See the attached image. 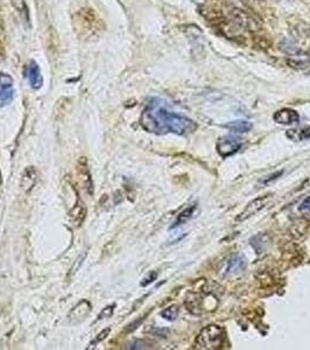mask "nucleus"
I'll return each mask as SVG.
<instances>
[{"instance_id": "obj_10", "label": "nucleus", "mask_w": 310, "mask_h": 350, "mask_svg": "<svg viewBox=\"0 0 310 350\" xmlns=\"http://www.w3.org/2000/svg\"><path fill=\"white\" fill-rule=\"evenodd\" d=\"M27 77H28L29 85H31L33 89L37 90V89L42 87L43 77L42 75H41L40 67L35 61H31V63H29L27 68Z\"/></svg>"}, {"instance_id": "obj_13", "label": "nucleus", "mask_w": 310, "mask_h": 350, "mask_svg": "<svg viewBox=\"0 0 310 350\" xmlns=\"http://www.w3.org/2000/svg\"><path fill=\"white\" fill-rule=\"evenodd\" d=\"M246 263L245 259L240 256H233L231 257L229 263H227V269L226 273L227 274H237L239 272H241L242 270L245 269Z\"/></svg>"}, {"instance_id": "obj_28", "label": "nucleus", "mask_w": 310, "mask_h": 350, "mask_svg": "<svg viewBox=\"0 0 310 350\" xmlns=\"http://www.w3.org/2000/svg\"><path fill=\"white\" fill-rule=\"evenodd\" d=\"M155 278H156V273H155V272H153V273H151V275H149V277H147V278H145V279H144V281L141 282V285H143V286H146V285H148V284H151V282H152L153 280H154Z\"/></svg>"}, {"instance_id": "obj_20", "label": "nucleus", "mask_w": 310, "mask_h": 350, "mask_svg": "<svg viewBox=\"0 0 310 350\" xmlns=\"http://www.w3.org/2000/svg\"><path fill=\"white\" fill-rule=\"evenodd\" d=\"M114 307H115V305H110V306H106L105 308H103L102 312H100L98 314V318H97V320H104V319L111 318L112 314H113V312H114Z\"/></svg>"}, {"instance_id": "obj_29", "label": "nucleus", "mask_w": 310, "mask_h": 350, "mask_svg": "<svg viewBox=\"0 0 310 350\" xmlns=\"http://www.w3.org/2000/svg\"><path fill=\"white\" fill-rule=\"evenodd\" d=\"M258 2H260V0H258Z\"/></svg>"}, {"instance_id": "obj_27", "label": "nucleus", "mask_w": 310, "mask_h": 350, "mask_svg": "<svg viewBox=\"0 0 310 350\" xmlns=\"http://www.w3.org/2000/svg\"><path fill=\"white\" fill-rule=\"evenodd\" d=\"M282 174H283V170H279V172H276L275 174L271 175V177H268V179H266V180H265V184H270L271 181L276 180V179H278L279 177H281Z\"/></svg>"}, {"instance_id": "obj_5", "label": "nucleus", "mask_w": 310, "mask_h": 350, "mask_svg": "<svg viewBox=\"0 0 310 350\" xmlns=\"http://www.w3.org/2000/svg\"><path fill=\"white\" fill-rule=\"evenodd\" d=\"M241 147V140L236 137H223L217 143V152L222 158H227L238 152Z\"/></svg>"}, {"instance_id": "obj_11", "label": "nucleus", "mask_w": 310, "mask_h": 350, "mask_svg": "<svg viewBox=\"0 0 310 350\" xmlns=\"http://www.w3.org/2000/svg\"><path fill=\"white\" fill-rule=\"evenodd\" d=\"M273 118L278 124H282V125L295 124V123L300 121V116H298V113L292 109H282V110L276 111Z\"/></svg>"}, {"instance_id": "obj_6", "label": "nucleus", "mask_w": 310, "mask_h": 350, "mask_svg": "<svg viewBox=\"0 0 310 350\" xmlns=\"http://www.w3.org/2000/svg\"><path fill=\"white\" fill-rule=\"evenodd\" d=\"M77 174L78 178H80L81 184L83 186V189L88 193L89 195L93 194V182H92V177L90 173V169H89L88 161L84 156H82L78 160L77 163Z\"/></svg>"}, {"instance_id": "obj_2", "label": "nucleus", "mask_w": 310, "mask_h": 350, "mask_svg": "<svg viewBox=\"0 0 310 350\" xmlns=\"http://www.w3.org/2000/svg\"><path fill=\"white\" fill-rule=\"evenodd\" d=\"M226 342V330L218 325H209L202 329L195 340L196 349H222Z\"/></svg>"}, {"instance_id": "obj_16", "label": "nucleus", "mask_w": 310, "mask_h": 350, "mask_svg": "<svg viewBox=\"0 0 310 350\" xmlns=\"http://www.w3.org/2000/svg\"><path fill=\"white\" fill-rule=\"evenodd\" d=\"M195 209H196V206H195V204H194V206H190L189 208H187V209L183 210L182 213L177 216L176 221L174 222V224L171 225V229L176 228V226H180V225L184 224V223L188 222L189 219L193 217L194 211H195Z\"/></svg>"}, {"instance_id": "obj_18", "label": "nucleus", "mask_w": 310, "mask_h": 350, "mask_svg": "<svg viewBox=\"0 0 310 350\" xmlns=\"http://www.w3.org/2000/svg\"><path fill=\"white\" fill-rule=\"evenodd\" d=\"M266 236L265 235H258V236L253 237L251 240V245L253 249L257 251V253H263L267 248L266 243Z\"/></svg>"}, {"instance_id": "obj_14", "label": "nucleus", "mask_w": 310, "mask_h": 350, "mask_svg": "<svg viewBox=\"0 0 310 350\" xmlns=\"http://www.w3.org/2000/svg\"><path fill=\"white\" fill-rule=\"evenodd\" d=\"M12 4L21 20L25 22V25L29 26V11L25 0H12Z\"/></svg>"}, {"instance_id": "obj_3", "label": "nucleus", "mask_w": 310, "mask_h": 350, "mask_svg": "<svg viewBox=\"0 0 310 350\" xmlns=\"http://www.w3.org/2000/svg\"><path fill=\"white\" fill-rule=\"evenodd\" d=\"M75 26L77 32L81 31V36L95 38L100 31V22L93 11L90 9L81 10L75 16Z\"/></svg>"}, {"instance_id": "obj_22", "label": "nucleus", "mask_w": 310, "mask_h": 350, "mask_svg": "<svg viewBox=\"0 0 310 350\" xmlns=\"http://www.w3.org/2000/svg\"><path fill=\"white\" fill-rule=\"evenodd\" d=\"M85 257H87V253H84V255H81L78 258L76 259V262L74 263V266L72 267V270H70V275H73L77 272V270L80 269L81 265H82V263L84 262V259H85Z\"/></svg>"}, {"instance_id": "obj_8", "label": "nucleus", "mask_w": 310, "mask_h": 350, "mask_svg": "<svg viewBox=\"0 0 310 350\" xmlns=\"http://www.w3.org/2000/svg\"><path fill=\"white\" fill-rule=\"evenodd\" d=\"M91 312V304L88 300H82L68 314V320L72 325H77L83 321Z\"/></svg>"}, {"instance_id": "obj_7", "label": "nucleus", "mask_w": 310, "mask_h": 350, "mask_svg": "<svg viewBox=\"0 0 310 350\" xmlns=\"http://www.w3.org/2000/svg\"><path fill=\"white\" fill-rule=\"evenodd\" d=\"M231 17L234 20V22L242 27L244 29H247V31L256 32L260 28L259 24H258L257 20L253 19V18L247 14L244 11H241L240 9H233L231 11Z\"/></svg>"}, {"instance_id": "obj_23", "label": "nucleus", "mask_w": 310, "mask_h": 350, "mask_svg": "<svg viewBox=\"0 0 310 350\" xmlns=\"http://www.w3.org/2000/svg\"><path fill=\"white\" fill-rule=\"evenodd\" d=\"M110 331H111V328H105L104 330L100 331V333L97 335V337H96V340H95V343H93V344H96V343H98V342H100V341L105 340V338L109 336Z\"/></svg>"}, {"instance_id": "obj_26", "label": "nucleus", "mask_w": 310, "mask_h": 350, "mask_svg": "<svg viewBox=\"0 0 310 350\" xmlns=\"http://www.w3.org/2000/svg\"><path fill=\"white\" fill-rule=\"evenodd\" d=\"M301 210L302 211H307V213H310V197H307L303 202L301 204Z\"/></svg>"}, {"instance_id": "obj_25", "label": "nucleus", "mask_w": 310, "mask_h": 350, "mask_svg": "<svg viewBox=\"0 0 310 350\" xmlns=\"http://www.w3.org/2000/svg\"><path fill=\"white\" fill-rule=\"evenodd\" d=\"M298 138H300V139H309L310 138V126H308V128H304L303 130H301L300 135H298Z\"/></svg>"}, {"instance_id": "obj_21", "label": "nucleus", "mask_w": 310, "mask_h": 350, "mask_svg": "<svg viewBox=\"0 0 310 350\" xmlns=\"http://www.w3.org/2000/svg\"><path fill=\"white\" fill-rule=\"evenodd\" d=\"M13 87V78L9 74L0 73V88Z\"/></svg>"}, {"instance_id": "obj_4", "label": "nucleus", "mask_w": 310, "mask_h": 350, "mask_svg": "<svg viewBox=\"0 0 310 350\" xmlns=\"http://www.w3.org/2000/svg\"><path fill=\"white\" fill-rule=\"evenodd\" d=\"M270 200H271V195L259 196V197H257V199L252 200L251 202H250L247 206L245 207V209L238 215L237 221L238 222L245 221V219L252 217L253 215L258 214L261 209H264V208L266 207V204L268 203V201Z\"/></svg>"}, {"instance_id": "obj_12", "label": "nucleus", "mask_w": 310, "mask_h": 350, "mask_svg": "<svg viewBox=\"0 0 310 350\" xmlns=\"http://www.w3.org/2000/svg\"><path fill=\"white\" fill-rule=\"evenodd\" d=\"M37 182V172L34 167H27L24 170V174L21 177V188L24 192L29 193L35 187Z\"/></svg>"}, {"instance_id": "obj_1", "label": "nucleus", "mask_w": 310, "mask_h": 350, "mask_svg": "<svg viewBox=\"0 0 310 350\" xmlns=\"http://www.w3.org/2000/svg\"><path fill=\"white\" fill-rule=\"evenodd\" d=\"M140 124L146 131L155 135L171 132L178 136H187L197 129V124L193 119L168 111L156 99L145 109Z\"/></svg>"}, {"instance_id": "obj_19", "label": "nucleus", "mask_w": 310, "mask_h": 350, "mask_svg": "<svg viewBox=\"0 0 310 350\" xmlns=\"http://www.w3.org/2000/svg\"><path fill=\"white\" fill-rule=\"evenodd\" d=\"M177 315H178V308L176 306H170L161 312L162 318L168 320V321H174V320H176Z\"/></svg>"}, {"instance_id": "obj_24", "label": "nucleus", "mask_w": 310, "mask_h": 350, "mask_svg": "<svg viewBox=\"0 0 310 350\" xmlns=\"http://www.w3.org/2000/svg\"><path fill=\"white\" fill-rule=\"evenodd\" d=\"M147 342H145L143 340H137V341H134L132 345H131V349H146V348H149L147 347Z\"/></svg>"}, {"instance_id": "obj_15", "label": "nucleus", "mask_w": 310, "mask_h": 350, "mask_svg": "<svg viewBox=\"0 0 310 350\" xmlns=\"http://www.w3.org/2000/svg\"><path fill=\"white\" fill-rule=\"evenodd\" d=\"M230 131L236 133H246L252 129V124L247 121H234L230 122L225 125Z\"/></svg>"}, {"instance_id": "obj_17", "label": "nucleus", "mask_w": 310, "mask_h": 350, "mask_svg": "<svg viewBox=\"0 0 310 350\" xmlns=\"http://www.w3.org/2000/svg\"><path fill=\"white\" fill-rule=\"evenodd\" d=\"M14 99V89L13 87L0 88V107H4L12 103Z\"/></svg>"}, {"instance_id": "obj_9", "label": "nucleus", "mask_w": 310, "mask_h": 350, "mask_svg": "<svg viewBox=\"0 0 310 350\" xmlns=\"http://www.w3.org/2000/svg\"><path fill=\"white\" fill-rule=\"evenodd\" d=\"M85 216H87V207L85 203L81 199L77 200V202L75 203L73 209L69 211V219L72 222L73 226L75 228H80L83 224Z\"/></svg>"}]
</instances>
